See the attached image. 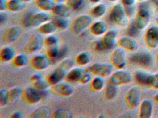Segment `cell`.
<instances>
[{
    "mask_svg": "<svg viewBox=\"0 0 158 118\" xmlns=\"http://www.w3.org/2000/svg\"><path fill=\"white\" fill-rule=\"evenodd\" d=\"M138 30H139L136 26L135 25L134 23V24H132L129 27V28L127 30V33H128V35L132 37L136 36L138 34Z\"/></svg>",
    "mask_w": 158,
    "mask_h": 118,
    "instance_id": "44",
    "label": "cell"
},
{
    "mask_svg": "<svg viewBox=\"0 0 158 118\" xmlns=\"http://www.w3.org/2000/svg\"><path fill=\"white\" fill-rule=\"evenodd\" d=\"M129 59L133 63L143 67H148L151 65L153 60L152 54L146 51L135 53L130 56Z\"/></svg>",
    "mask_w": 158,
    "mask_h": 118,
    "instance_id": "8",
    "label": "cell"
},
{
    "mask_svg": "<svg viewBox=\"0 0 158 118\" xmlns=\"http://www.w3.org/2000/svg\"><path fill=\"white\" fill-rule=\"evenodd\" d=\"M110 59L113 66L118 70L123 69L126 66L124 50L120 47L116 48L113 51L111 55Z\"/></svg>",
    "mask_w": 158,
    "mask_h": 118,
    "instance_id": "9",
    "label": "cell"
},
{
    "mask_svg": "<svg viewBox=\"0 0 158 118\" xmlns=\"http://www.w3.org/2000/svg\"><path fill=\"white\" fill-rule=\"evenodd\" d=\"M91 81V73L88 70H84L79 83L85 85Z\"/></svg>",
    "mask_w": 158,
    "mask_h": 118,
    "instance_id": "43",
    "label": "cell"
},
{
    "mask_svg": "<svg viewBox=\"0 0 158 118\" xmlns=\"http://www.w3.org/2000/svg\"><path fill=\"white\" fill-rule=\"evenodd\" d=\"M8 93L9 90L6 89H2L0 91V106L2 108L8 106Z\"/></svg>",
    "mask_w": 158,
    "mask_h": 118,
    "instance_id": "41",
    "label": "cell"
},
{
    "mask_svg": "<svg viewBox=\"0 0 158 118\" xmlns=\"http://www.w3.org/2000/svg\"><path fill=\"white\" fill-rule=\"evenodd\" d=\"M156 62H157V67L158 68V53L157 55V57H156Z\"/></svg>",
    "mask_w": 158,
    "mask_h": 118,
    "instance_id": "54",
    "label": "cell"
},
{
    "mask_svg": "<svg viewBox=\"0 0 158 118\" xmlns=\"http://www.w3.org/2000/svg\"></svg>",
    "mask_w": 158,
    "mask_h": 118,
    "instance_id": "60",
    "label": "cell"
},
{
    "mask_svg": "<svg viewBox=\"0 0 158 118\" xmlns=\"http://www.w3.org/2000/svg\"><path fill=\"white\" fill-rule=\"evenodd\" d=\"M93 49L98 52H102L105 50V49L102 44L101 40L96 41L93 44Z\"/></svg>",
    "mask_w": 158,
    "mask_h": 118,
    "instance_id": "45",
    "label": "cell"
},
{
    "mask_svg": "<svg viewBox=\"0 0 158 118\" xmlns=\"http://www.w3.org/2000/svg\"><path fill=\"white\" fill-rule=\"evenodd\" d=\"M155 22H156V25H157V26H158V18H157L156 19V20H155Z\"/></svg>",
    "mask_w": 158,
    "mask_h": 118,
    "instance_id": "56",
    "label": "cell"
},
{
    "mask_svg": "<svg viewBox=\"0 0 158 118\" xmlns=\"http://www.w3.org/2000/svg\"><path fill=\"white\" fill-rule=\"evenodd\" d=\"M24 7V4L22 0H9L7 2V10L12 13L19 12Z\"/></svg>",
    "mask_w": 158,
    "mask_h": 118,
    "instance_id": "28",
    "label": "cell"
},
{
    "mask_svg": "<svg viewBox=\"0 0 158 118\" xmlns=\"http://www.w3.org/2000/svg\"><path fill=\"white\" fill-rule=\"evenodd\" d=\"M43 78V76L40 73H35V74H33L32 76L31 77V80L32 82L34 81H36V80H39V79H41Z\"/></svg>",
    "mask_w": 158,
    "mask_h": 118,
    "instance_id": "47",
    "label": "cell"
},
{
    "mask_svg": "<svg viewBox=\"0 0 158 118\" xmlns=\"http://www.w3.org/2000/svg\"><path fill=\"white\" fill-rule=\"evenodd\" d=\"M22 1L24 2H30L33 1V0H22Z\"/></svg>",
    "mask_w": 158,
    "mask_h": 118,
    "instance_id": "55",
    "label": "cell"
},
{
    "mask_svg": "<svg viewBox=\"0 0 158 118\" xmlns=\"http://www.w3.org/2000/svg\"><path fill=\"white\" fill-rule=\"evenodd\" d=\"M7 17L6 14L1 12V18H0V23H1V24L2 25V24H3L4 22H5V21L7 20Z\"/></svg>",
    "mask_w": 158,
    "mask_h": 118,
    "instance_id": "50",
    "label": "cell"
},
{
    "mask_svg": "<svg viewBox=\"0 0 158 118\" xmlns=\"http://www.w3.org/2000/svg\"><path fill=\"white\" fill-rule=\"evenodd\" d=\"M44 43V39L41 35L38 34L33 35L25 46L24 51L27 54H33L40 50Z\"/></svg>",
    "mask_w": 158,
    "mask_h": 118,
    "instance_id": "7",
    "label": "cell"
},
{
    "mask_svg": "<svg viewBox=\"0 0 158 118\" xmlns=\"http://www.w3.org/2000/svg\"><path fill=\"white\" fill-rule=\"evenodd\" d=\"M118 89L117 86L108 83L105 89V95L106 99L108 100H112L114 98L117 94Z\"/></svg>",
    "mask_w": 158,
    "mask_h": 118,
    "instance_id": "35",
    "label": "cell"
},
{
    "mask_svg": "<svg viewBox=\"0 0 158 118\" xmlns=\"http://www.w3.org/2000/svg\"><path fill=\"white\" fill-rule=\"evenodd\" d=\"M28 57L24 54L16 55L12 60V64L16 68H22L24 67L28 63Z\"/></svg>",
    "mask_w": 158,
    "mask_h": 118,
    "instance_id": "31",
    "label": "cell"
},
{
    "mask_svg": "<svg viewBox=\"0 0 158 118\" xmlns=\"http://www.w3.org/2000/svg\"><path fill=\"white\" fill-rule=\"evenodd\" d=\"M31 66L36 71L46 70L50 64V59L46 55H38L32 58L31 61Z\"/></svg>",
    "mask_w": 158,
    "mask_h": 118,
    "instance_id": "12",
    "label": "cell"
},
{
    "mask_svg": "<svg viewBox=\"0 0 158 118\" xmlns=\"http://www.w3.org/2000/svg\"><path fill=\"white\" fill-rule=\"evenodd\" d=\"M50 85L49 82L43 78L33 82V86L39 90H48Z\"/></svg>",
    "mask_w": 158,
    "mask_h": 118,
    "instance_id": "38",
    "label": "cell"
},
{
    "mask_svg": "<svg viewBox=\"0 0 158 118\" xmlns=\"http://www.w3.org/2000/svg\"><path fill=\"white\" fill-rule=\"evenodd\" d=\"M10 117L11 118H23L24 116L22 112L16 111L12 113Z\"/></svg>",
    "mask_w": 158,
    "mask_h": 118,
    "instance_id": "46",
    "label": "cell"
},
{
    "mask_svg": "<svg viewBox=\"0 0 158 118\" xmlns=\"http://www.w3.org/2000/svg\"><path fill=\"white\" fill-rule=\"evenodd\" d=\"M23 90L20 87H15L9 90L8 106L13 105L18 101L20 97H22Z\"/></svg>",
    "mask_w": 158,
    "mask_h": 118,
    "instance_id": "23",
    "label": "cell"
},
{
    "mask_svg": "<svg viewBox=\"0 0 158 118\" xmlns=\"http://www.w3.org/2000/svg\"><path fill=\"white\" fill-rule=\"evenodd\" d=\"M150 19V15L148 10L141 9L137 14L135 24L139 30L145 29L148 25Z\"/></svg>",
    "mask_w": 158,
    "mask_h": 118,
    "instance_id": "16",
    "label": "cell"
},
{
    "mask_svg": "<svg viewBox=\"0 0 158 118\" xmlns=\"http://www.w3.org/2000/svg\"><path fill=\"white\" fill-rule=\"evenodd\" d=\"M84 70L80 67L72 68L67 73L66 79L69 82H79Z\"/></svg>",
    "mask_w": 158,
    "mask_h": 118,
    "instance_id": "25",
    "label": "cell"
},
{
    "mask_svg": "<svg viewBox=\"0 0 158 118\" xmlns=\"http://www.w3.org/2000/svg\"><path fill=\"white\" fill-rule=\"evenodd\" d=\"M51 16L48 12H42L31 15L29 22V27L36 28L50 21Z\"/></svg>",
    "mask_w": 158,
    "mask_h": 118,
    "instance_id": "14",
    "label": "cell"
},
{
    "mask_svg": "<svg viewBox=\"0 0 158 118\" xmlns=\"http://www.w3.org/2000/svg\"><path fill=\"white\" fill-rule=\"evenodd\" d=\"M139 2H144V1H146V0H138Z\"/></svg>",
    "mask_w": 158,
    "mask_h": 118,
    "instance_id": "59",
    "label": "cell"
},
{
    "mask_svg": "<svg viewBox=\"0 0 158 118\" xmlns=\"http://www.w3.org/2000/svg\"><path fill=\"white\" fill-rule=\"evenodd\" d=\"M107 7L102 3L99 4L94 7L91 12V15L96 18L102 17L106 14Z\"/></svg>",
    "mask_w": 158,
    "mask_h": 118,
    "instance_id": "34",
    "label": "cell"
},
{
    "mask_svg": "<svg viewBox=\"0 0 158 118\" xmlns=\"http://www.w3.org/2000/svg\"><path fill=\"white\" fill-rule=\"evenodd\" d=\"M147 85L153 89H158V73L150 75Z\"/></svg>",
    "mask_w": 158,
    "mask_h": 118,
    "instance_id": "42",
    "label": "cell"
},
{
    "mask_svg": "<svg viewBox=\"0 0 158 118\" xmlns=\"http://www.w3.org/2000/svg\"><path fill=\"white\" fill-rule=\"evenodd\" d=\"M74 64V61L71 58L63 60L60 62L54 71L49 76L48 82L52 85L61 82L73 68Z\"/></svg>",
    "mask_w": 158,
    "mask_h": 118,
    "instance_id": "1",
    "label": "cell"
},
{
    "mask_svg": "<svg viewBox=\"0 0 158 118\" xmlns=\"http://www.w3.org/2000/svg\"><path fill=\"white\" fill-rule=\"evenodd\" d=\"M22 30L18 26H12L6 30L3 35V41L6 44L15 42L21 36Z\"/></svg>",
    "mask_w": 158,
    "mask_h": 118,
    "instance_id": "15",
    "label": "cell"
},
{
    "mask_svg": "<svg viewBox=\"0 0 158 118\" xmlns=\"http://www.w3.org/2000/svg\"><path fill=\"white\" fill-rule=\"evenodd\" d=\"M107 1H109V2H116V1H118V0H107Z\"/></svg>",
    "mask_w": 158,
    "mask_h": 118,
    "instance_id": "57",
    "label": "cell"
},
{
    "mask_svg": "<svg viewBox=\"0 0 158 118\" xmlns=\"http://www.w3.org/2000/svg\"><path fill=\"white\" fill-rule=\"evenodd\" d=\"M145 42L148 48L153 49L158 46V27H151L149 28L145 35Z\"/></svg>",
    "mask_w": 158,
    "mask_h": 118,
    "instance_id": "13",
    "label": "cell"
},
{
    "mask_svg": "<svg viewBox=\"0 0 158 118\" xmlns=\"http://www.w3.org/2000/svg\"><path fill=\"white\" fill-rule=\"evenodd\" d=\"M132 77L130 73L123 69H120L112 73L109 79V83L114 85H123L130 84Z\"/></svg>",
    "mask_w": 158,
    "mask_h": 118,
    "instance_id": "4",
    "label": "cell"
},
{
    "mask_svg": "<svg viewBox=\"0 0 158 118\" xmlns=\"http://www.w3.org/2000/svg\"><path fill=\"white\" fill-rule=\"evenodd\" d=\"M54 1V2L56 3H62L63 2L66 1V0H53Z\"/></svg>",
    "mask_w": 158,
    "mask_h": 118,
    "instance_id": "51",
    "label": "cell"
},
{
    "mask_svg": "<svg viewBox=\"0 0 158 118\" xmlns=\"http://www.w3.org/2000/svg\"><path fill=\"white\" fill-rule=\"evenodd\" d=\"M92 18L88 15H82L77 18L72 23L71 30L74 35H80L92 24Z\"/></svg>",
    "mask_w": 158,
    "mask_h": 118,
    "instance_id": "3",
    "label": "cell"
},
{
    "mask_svg": "<svg viewBox=\"0 0 158 118\" xmlns=\"http://www.w3.org/2000/svg\"><path fill=\"white\" fill-rule=\"evenodd\" d=\"M44 43L47 48L51 46L60 45V40L57 36L52 35H49L44 40Z\"/></svg>",
    "mask_w": 158,
    "mask_h": 118,
    "instance_id": "39",
    "label": "cell"
},
{
    "mask_svg": "<svg viewBox=\"0 0 158 118\" xmlns=\"http://www.w3.org/2000/svg\"><path fill=\"white\" fill-rule=\"evenodd\" d=\"M52 12L55 16L67 18L71 14V9L66 4H64L62 3L55 5Z\"/></svg>",
    "mask_w": 158,
    "mask_h": 118,
    "instance_id": "24",
    "label": "cell"
},
{
    "mask_svg": "<svg viewBox=\"0 0 158 118\" xmlns=\"http://www.w3.org/2000/svg\"><path fill=\"white\" fill-rule=\"evenodd\" d=\"M52 118H71L73 117V114L71 111L65 109H59L54 111L52 114Z\"/></svg>",
    "mask_w": 158,
    "mask_h": 118,
    "instance_id": "37",
    "label": "cell"
},
{
    "mask_svg": "<svg viewBox=\"0 0 158 118\" xmlns=\"http://www.w3.org/2000/svg\"><path fill=\"white\" fill-rule=\"evenodd\" d=\"M51 91L55 95L66 97L73 95L74 88L70 83L61 81L58 84L52 85Z\"/></svg>",
    "mask_w": 158,
    "mask_h": 118,
    "instance_id": "10",
    "label": "cell"
},
{
    "mask_svg": "<svg viewBox=\"0 0 158 118\" xmlns=\"http://www.w3.org/2000/svg\"><path fill=\"white\" fill-rule=\"evenodd\" d=\"M51 111L48 108L42 107L36 109L29 115L30 118H48L51 116Z\"/></svg>",
    "mask_w": 158,
    "mask_h": 118,
    "instance_id": "27",
    "label": "cell"
},
{
    "mask_svg": "<svg viewBox=\"0 0 158 118\" xmlns=\"http://www.w3.org/2000/svg\"><path fill=\"white\" fill-rule=\"evenodd\" d=\"M140 99L139 89L136 87L131 88L127 91L125 100L127 106L132 109H135L139 106Z\"/></svg>",
    "mask_w": 158,
    "mask_h": 118,
    "instance_id": "11",
    "label": "cell"
},
{
    "mask_svg": "<svg viewBox=\"0 0 158 118\" xmlns=\"http://www.w3.org/2000/svg\"><path fill=\"white\" fill-rule=\"evenodd\" d=\"M105 85L104 78L101 77L96 76L91 80L90 88L94 92H99L103 89Z\"/></svg>",
    "mask_w": 158,
    "mask_h": 118,
    "instance_id": "30",
    "label": "cell"
},
{
    "mask_svg": "<svg viewBox=\"0 0 158 118\" xmlns=\"http://www.w3.org/2000/svg\"><path fill=\"white\" fill-rule=\"evenodd\" d=\"M150 75L144 71H139L135 74V79L139 84L147 85Z\"/></svg>",
    "mask_w": 158,
    "mask_h": 118,
    "instance_id": "36",
    "label": "cell"
},
{
    "mask_svg": "<svg viewBox=\"0 0 158 118\" xmlns=\"http://www.w3.org/2000/svg\"><path fill=\"white\" fill-rule=\"evenodd\" d=\"M136 0H122V2L126 6H132L135 2Z\"/></svg>",
    "mask_w": 158,
    "mask_h": 118,
    "instance_id": "48",
    "label": "cell"
},
{
    "mask_svg": "<svg viewBox=\"0 0 158 118\" xmlns=\"http://www.w3.org/2000/svg\"><path fill=\"white\" fill-rule=\"evenodd\" d=\"M118 46L124 50L129 52H135L138 49L136 41L130 37H123L117 41Z\"/></svg>",
    "mask_w": 158,
    "mask_h": 118,
    "instance_id": "17",
    "label": "cell"
},
{
    "mask_svg": "<svg viewBox=\"0 0 158 118\" xmlns=\"http://www.w3.org/2000/svg\"><path fill=\"white\" fill-rule=\"evenodd\" d=\"M58 28L52 21H49L43 24L39 27L40 33L44 35H52Z\"/></svg>",
    "mask_w": 158,
    "mask_h": 118,
    "instance_id": "26",
    "label": "cell"
},
{
    "mask_svg": "<svg viewBox=\"0 0 158 118\" xmlns=\"http://www.w3.org/2000/svg\"><path fill=\"white\" fill-rule=\"evenodd\" d=\"M89 1L91 2L94 3H98L101 0H89Z\"/></svg>",
    "mask_w": 158,
    "mask_h": 118,
    "instance_id": "52",
    "label": "cell"
},
{
    "mask_svg": "<svg viewBox=\"0 0 158 118\" xmlns=\"http://www.w3.org/2000/svg\"><path fill=\"white\" fill-rule=\"evenodd\" d=\"M7 10V2L5 0H1L0 2V10L1 12Z\"/></svg>",
    "mask_w": 158,
    "mask_h": 118,
    "instance_id": "49",
    "label": "cell"
},
{
    "mask_svg": "<svg viewBox=\"0 0 158 118\" xmlns=\"http://www.w3.org/2000/svg\"><path fill=\"white\" fill-rule=\"evenodd\" d=\"M36 6L43 12L52 11L55 5L53 0H35Z\"/></svg>",
    "mask_w": 158,
    "mask_h": 118,
    "instance_id": "29",
    "label": "cell"
},
{
    "mask_svg": "<svg viewBox=\"0 0 158 118\" xmlns=\"http://www.w3.org/2000/svg\"><path fill=\"white\" fill-rule=\"evenodd\" d=\"M113 70V66L112 64L96 63L90 65L87 70L94 75L104 78L110 75Z\"/></svg>",
    "mask_w": 158,
    "mask_h": 118,
    "instance_id": "5",
    "label": "cell"
},
{
    "mask_svg": "<svg viewBox=\"0 0 158 118\" xmlns=\"http://www.w3.org/2000/svg\"><path fill=\"white\" fill-rule=\"evenodd\" d=\"M156 14L158 15V7H157V9H156Z\"/></svg>",
    "mask_w": 158,
    "mask_h": 118,
    "instance_id": "58",
    "label": "cell"
},
{
    "mask_svg": "<svg viewBox=\"0 0 158 118\" xmlns=\"http://www.w3.org/2000/svg\"><path fill=\"white\" fill-rule=\"evenodd\" d=\"M91 56L89 53L83 52L79 53L76 58V62L80 66L87 65L91 61Z\"/></svg>",
    "mask_w": 158,
    "mask_h": 118,
    "instance_id": "32",
    "label": "cell"
},
{
    "mask_svg": "<svg viewBox=\"0 0 158 118\" xmlns=\"http://www.w3.org/2000/svg\"><path fill=\"white\" fill-rule=\"evenodd\" d=\"M153 103L149 100H143L139 105V117L140 118H150L152 116Z\"/></svg>",
    "mask_w": 158,
    "mask_h": 118,
    "instance_id": "18",
    "label": "cell"
},
{
    "mask_svg": "<svg viewBox=\"0 0 158 118\" xmlns=\"http://www.w3.org/2000/svg\"><path fill=\"white\" fill-rule=\"evenodd\" d=\"M154 100H155V102H157L158 103V93L156 94L154 97Z\"/></svg>",
    "mask_w": 158,
    "mask_h": 118,
    "instance_id": "53",
    "label": "cell"
},
{
    "mask_svg": "<svg viewBox=\"0 0 158 118\" xmlns=\"http://www.w3.org/2000/svg\"><path fill=\"white\" fill-rule=\"evenodd\" d=\"M110 21L119 27H123L127 23V14L122 5H115L112 8L110 15Z\"/></svg>",
    "mask_w": 158,
    "mask_h": 118,
    "instance_id": "2",
    "label": "cell"
},
{
    "mask_svg": "<svg viewBox=\"0 0 158 118\" xmlns=\"http://www.w3.org/2000/svg\"><path fill=\"white\" fill-rule=\"evenodd\" d=\"M15 50L10 46H5L2 49L0 52V59L3 62L12 61L16 56Z\"/></svg>",
    "mask_w": 158,
    "mask_h": 118,
    "instance_id": "22",
    "label": "cell"
},
{
    "mask_svg": "<svg viewBox=\"0 0 158 118\" xmlns=\"http://www.w3.org/2000/svg\"><path fill=\"white\" fill-rule=\"evenodd\" d=\"M108 26L102 21H98L93 23L90 27V31L93 35L101 36L104 35L107 31Z\"/></svg>",
    "mask_w": 158,
    "mask_h": 118,
    "instance_id": "21",
    "label": "cell"
},
{
    "mask_svg": "<svg viewBox=\"0 0 158 118\" xmlns=\"http://www.w3.org/2000/svg\"><path fill=\"white\" fill-rule=\"evenodd\" d=\"M117 32L114 30L107 31L103 35V37L101 40L102 44L105 50L111 49L114 46L116 42Z\"/></svg>",
    "mask_w": 158,
    "mask_h": 118,
    "instance_id": "19",
    "label": "cell"
},
{
    "mask_svg": "<svg viewBox=\"0 0 158 118\" xmlns=\"http://www.w3.org/2000/svg\"><path fill=\"white\" fill-rule=\"evenodd\" d=\"M22 97L25 103L29 105H35L43 98L40 90L33 86L27 87L24 89Z\"/></svg>",
    "mask_w": 158,
    "mask_h": 118,
    "instance_id": "6",
    "label": "cell"
},
{
    "mask_svg": "<svg viewBox=\"0 0 158 118\" xmlns=\"http://www.w3.org/2000/svg\"><path fill=\"white\" fill-rule=\"evenodd\" d=\"M58 28L65 30L69 26V21L67 18L55 16L52 19Z\"/></svg>",
    "mask_w": 158,
    "mask_h": 118,
    "instance_id": "33",
    "label": "cell"
},
{
    "mask_svg": "<svg viewBox=\"0 0 158 118\" xmlns=\"http://www.w3.org/2000/svg\"><path fill=\"white\" fill-rule=\"evenodd\" d=\"M65 52L66 51L64 50L61 49L60 45L51 46L47 48V56L50 60L56 61L60 60L62 56L64 54Z\"/></svg>",
    "mask_w": 158,
    "mask_h": 118,
    "instance_id": "20",
    "label": "cell"
},
{
    "mask_svg": "<svg viewBox=\"0 0 158 118\" xmlns=\"http://www.w3.org/2000/svg\"><path fill=\"white\" fill-rule=\"evenodd\" d=\"M66 5L72 10H77L81 7L84 0H66Z\"/></svg>",
    "mask_w": 158,
    "mask_h": 118,
    "instance_id": "40",
    "label": "cell"
}]
</instances>
